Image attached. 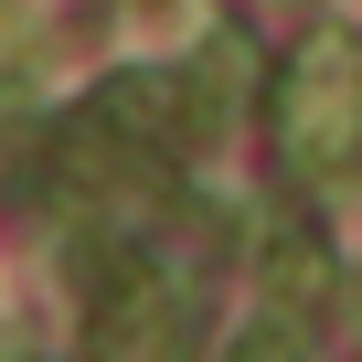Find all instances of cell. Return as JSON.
Wrapping results in <instances>:
<instances>
[{
    "label": "cell",
    "mask_w": 362,
    "mask_h": 362,
    "mask_svg": "<svg viewBox=\"0 0 362 362\" xmlns=\"http://www.w3.org/2000/svg\"><path fill=\"white\" fill-rule=\"evenodd\" d=\"M224 362H309V320H277V309H256L245 330H235V351Z\"/></svg>",
    "instance_id": "obj_3"
},
{
    "label": "cell",
    "mask_w": 362,
    "mask_h": 362,
    "mask_svg": "<svg viewBox=\"0 0 362 362\" xmlns=\"http://www.w3.org/2000/svg\"><path fill=\"white\" fill-rule=\"evenodd\" d=\"M267 128H277V160L298 181H330L351 149H362V43L341 33H309L267 96Z\"/></svg>",
    "instance_id": "obj_1"
},
{
    "label": "cell",
    "mask_w": 362,
    "mask_h": 362,
    "mask_svg": "<svg viewBox=\"0 0 362 362\" xmlns=\"http://www.w3.org/2000/svg\"><path fill=\"white\" fill-rule=\"evenodd\" d=\"M256 288H267L277 320H320V298H330V245H320L309 224H277V235L256 245Z\"/></svg>",
    "instance_id": "obj_2"
},
{
    "label": "cell",
    "mask_w": 362,
    "mask_h": 362,
    "mask_svg": "<svg viewBox=\"0 0 362 362\" xmlns=\"http://www.w3.org/2000/svg\"><path fill=\"white\" fill-rule=\"evenodd\" d=\"M139 11H149V0H139Z\"/></svg>",
    "instance_id": "obj_4"
}]
</instances>
